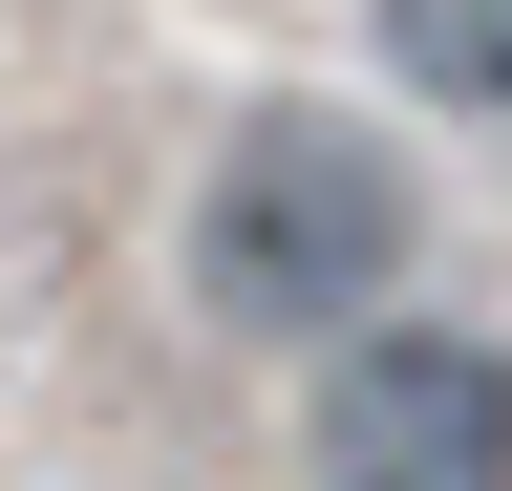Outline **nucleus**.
Masks as SVG:
<instances>
[{"mask_svg":"<svg viewBox=\"0 0 512 491\" xmlns=\"http://www.w3.org/2000/svg\"><path fill=\"white\" fill-rule=\"evenodd\" d=\"M384 65L470 129H512V0H384Z\"/></svg>","mask_w":512,"mask_h":491,"instance_id":"obj_3","label":"nucleus"},{"mask_svg":"<svg viewBox=\"0 0 512 491\" xmlns=\"http://www.w3.org/2000/svg\"><path fill=\"white\" fill-rule=\"evenodd\" d=\"M406 150L342 129V107H256L235 171H214V214H192V278L235 299V321H278V342H363V299L406 278Z\"/></svg>","mask_w":512,"mask_h":491,"instance_id":"obj_1","label":"nucleus"},{"mask_svg":"<svg viewBox=\"0 0 512 491\" xmlns=\"http://www.w3.org/2000/svg\"><path fill=\"white\" fill-rule=\"evenodd\" d=\"M320 491H512V363L470 321H363L320 363Z\"/></svg>","mask_w":512,"mask_h":491,"instance_id":"obj_2","label":"nucleus"}]
</instances>
